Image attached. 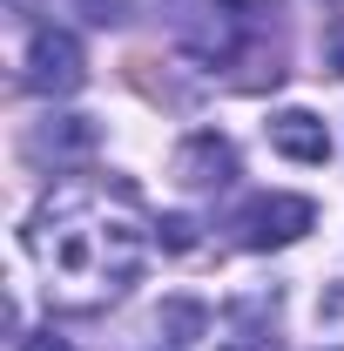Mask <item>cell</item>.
<instances>
[{
    "label": "cell",
    "instance_id": "obj_1",
    "mask_svg": "<svg viewBox=\"0 0 344 351\" xmlns=\"http://www.w3.org/2000/svg\"><path fill=\"white\" fill-rule=\"evenodd\" d=\"M27 257L41 263L54 304L101 311L142 277V263H149V223H142L129 189L61 182L27 217Z\"/></svg>",
    "mask_w": 344,
    "mask_h": 351
},
{
    "label": "cell",
    "instance_id": "obj_2",
    "mask_svg": "<svg viewBox=\"0 0 344 351\" xmlns=\"http://www.w3.org/2000/svg\"><path fill=\"white\" fill-rule=\"evenodd\" d=\"M21 82L34 88V95H75V88L88 82V54H82V41H75L68 27H34Z\"/></svg>",
    "mask_w": 344,
    "mask_h": 351
},
{
    "label": "cell",
    "instance_id": "obj_3",
    "mask_svg": "<svg viewBox=\"0 0 344 351\" xmlns=\"http://www.w3.org/2000/svg\"><path fill=\"white\" fill-rule=\"evenodd\" d=\"M236 230H243V250H284V243H297V237L317 230V203L277 189V196H257V203L236 217Z\"/></svg>",
    "mask_w": 344,
    "mask_h": 351
},
{
    "label": "cell",
    "instance_id": "obj_4",
    "mask_svg": "<svg viewBox=\"0 0 344 351\" xmlns=\"http://www.w3.org/2000/svg\"><path fill=\"white\" fill-rule=\"evenodd\" d=\"M230 176H236V149H230V135L203 129V135H189V142L175 149V182H182V189H223Z\"/></svg>",
    "mask_w": 344,
    "mask_h": 351
},
{
    "label": "cell",
    "instance_id": "obj_5",
    "mask_svg": "<svg viewBox=\"0 0 344 351\" xmlns=\"http://www.w3.org/2000/svg\"><path fill=\"white\" fill-rule=\"evenodd\" d=\"M270 149L291 156V162H324V156H331V129H324L310 108H277V115H270Z\"/></svg>",
    "mask_w": 344,
    "mask_h": 351
},
{
    "label": "cell",
    "instance_id": "obj_6",
    "mask_svg": "<svg viewBox=\"0 0 344 351\" xmlns=\"http://www.w3.org/2000/svg\"><path fill=\"white\" fill-rule=\"evenodd\" d=\"M162 324H169L175 338H196V331H203V311H196V304H169V311H162Z\"/></svg>",
    "mask_w": 344,
    "mask_h": 351
},
{
    "label": "cell",
    "instance_id": "obj_7",
    "mask_svg": "<svg viewBox=\"0 0 344 351\" xmlns=\"http://www.w3.org/2000/svg\"><path fill=\"white\" fill-rule=\"evenodd\" d=\"M156 237H162L169 250H189V243H196V223H189V217H162V223H156Z\"/></svg>",
    "mask_w": 344,
    "mask_h": 351
},
{
    "label": "cell",
    "instance_id": "obj_8",
    "mask_svg": "<svg viewBox=\"0 0 344 351\" xmlns=\"http://www.w3.org/2000/svg\"><path fill=\"white\" fill-rule=\"evenodd\" d=\"M14 351H75V345H68V338H54V331H41V338H21Z\"/></svg>",
    "mask_w": 344,
    "mask_h": 351
},
{
    "label": "cell",
    "instance_id": "obj_9",
    "mask_svg": "<svg viewBox=\"0 0 344 351\" xmlns=\"http://www.w3.org/2000/svg\"><path fill=\"white\" fill-rule=\"evenodd\" d=\"M331 68H338V75H344V21H338V27H331Z\"/></svg>",
    "mask_w": 344,
    "mask_h": 351
},
{
    "label": "cell",
    "instance_id": "obj_10",
    "mask_svg": "<svg viewBox=\"0 0 344 351\" xmlns=\"http://www.w3.org/2000/svg\"><path fill=\"white\" fill-rule=\"evenodd\" d=\"M338 351H344V345H338Z\"/></svg>",
    "mask_w": 344,
    "mask_h": 351
}]
</instances>
